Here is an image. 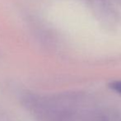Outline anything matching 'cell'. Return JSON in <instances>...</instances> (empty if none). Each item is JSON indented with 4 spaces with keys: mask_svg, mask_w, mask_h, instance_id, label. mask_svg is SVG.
<instances>
[{
    "mask_svg": "<svg viewBox=\"0 0 121 121\" xmlns=\"http://www.w3.org/2000/svg\"><path fill=\"white\" fill-rule=\"evenodd\" d=\"M109 86L114 91L121 95V81H114L110 82Z\"/></svg>",
    "mask_w": 121,
    "mask_h": 121,
    "instance_id": "obj_1",
    "label": "cell"
}]
</instances>
